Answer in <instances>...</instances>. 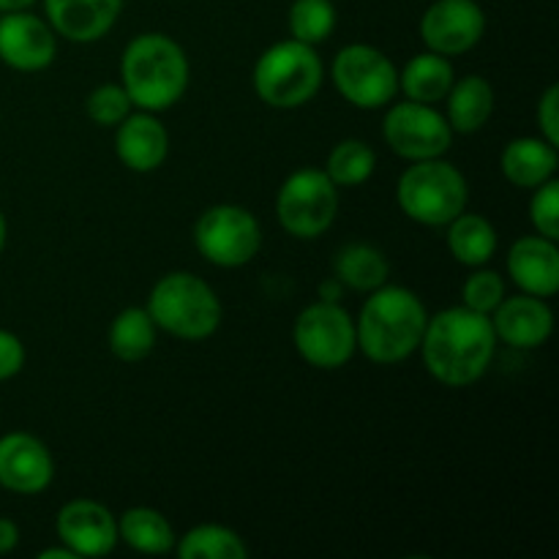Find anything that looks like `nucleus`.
I'll list each match as a JSON object with an SVG mask.
<instances>
[{"label":"nucleus","mask_w":559,"mask_h":559,"mask_svg":"<svg viewBox=\"0 0 559 559\" xmlns=\"http://www.w3.org/2000/svg\"><path fill=\"white\" fill-rule=\"evenodd\" d=\"M497 344L500 342L489 314L467 306H451L429 317L418 349L426 371L440 385L467 388L489 371Z\"/></svg>","instance_id":"nucleus-1"},{"label":"nucleus","mask_w":559,"mask_h":559,"mask_svg":"<svg viewBox=\"0 0 559 559\" xmlns=\"http://www.w3.org/2000/svg\"><path fill=\"white\" fill-rule=\"evenodd\" d=\"M429 311L407 287L382 284L369 293L355 320L358 349L377 366H396L418 353Z\"/></svg>","instance_id":"nucleus-2"},{"label":"nucleus","mask_w":559,"mask_h":559,"mask_svg":"<svg viewBox=\"0 0 559 559\" xmlns=\"http://www.w3.org/2000/svg\"><path fill=\"white\" fill-rule=\"evenodd\" d=\"M191 69L183 47L167 33H140L120 58V85L145 112L175 107L189 91Z\"/></svg>","instance_id":"nucleus-3"},{"label":"nucleus","mask_w":559,"mask_h":559,"mask_svg":"<svg viewBox=\"0 0 559 559\" xmlns=\"http://www.w3.org/2000/svg\"><path fill=\"white\" fill-rule=\"evenodd\" d=\"M147 314L158 331L180 342H205L222 325V300L205 278L186 271H173L158 278L147 298Z\"/></svg>","instance_id":"nucleus-4"},{"label":"nucleus","mask_w":559,"mask_h":559,"mask_svg":"<svg viewBox=\"0 0 559 559\" xmlns=\"http://www.w3.org/2000/svg\"><path fill=\"white\" fill-rule=\"evenodd\" d=\"M396 202L407 218L424 227H448L467 211L469 186L459 167L445 158L409 162L396 183Z\"/></svg>","instance_id":"nucleus-5"},{"label":"nucleus","mask_w":559,"mask_h":559,"mask_svg":"<svg viewBox=\"0 0 559 559\" xmlns=\"http://www.w3.org/2000/svg\"><path fill=\"white\" fill-rule=\"evenodd\" d=\"M325 80L317 47L304 41H276L260 55L254 66V91L267 107L273 109H298L309 104L320 93Z\"/></svg>","instance_id":"nucleus-6"},{"label":"nucleus","mask_w":559,"mask_h":559,"mask_svg":"<svg viewBox=\"0 0 559 559\" xmlns=\"http://www.w3.org/2000/svg\"><path fill=\"white\" fill-rule=\"evenodd\" d=\"M276 216L287 235L298 240L322 238L338 216V186L325 169H295L276 194Z\"/></svg>","instance_id":"nucleus-7"},{"label":"nucleus","mask_w":559,"mask_h":559,"mask_svg":"<svg viewBox=\"0 0 559 559\" xmlns=\"http://www.w3.org/2000/svg\"><path fill=\"white\" fill-rule=\"evenodd\" d=\"M293 344L300 358L314 369H342L358 349L355 320L338 300H317L295 320Z\"/></svg>","instance_id":"nucleus-8"},{"label":"nucleus","mask_w":559,"mask_h":559,"mask_svg":"<svg viewBox=\"0 0 559 559\" xmlns=\"http://www.w3.org/2000/svg\"><path fill=\"white\" fill-rule=\"evenodd\" d=\"M194 246L202 260L216 267H243L260 254L262 227L251 211L218 202L202 211L194 224Z\"/></svg>","instance_id":"nucleus-9"},{"label":"nucleus","mask_w":559,"mask_h":559,"mask_svg":"<svg viewBox=\"0 0 559 559\" xmlns=\"http://www.w3.org/2000/svg\"><path fill=\"white\" fill-rule=\"evenodd\" d=\"M333 87L358 109H382L396 98L399 71L382 49L371 44H347L331 63Z\"/></svg>","instance_id":"nucleus-10"},{"label":"nucleus","mask_w":559,"mask_h":559,"mask_svg":"<svg viewBox=\"0 0 559 559\" xmlns=\"http://www.w3.org/2000/svg\"><path fill=\"white\" fill-rule=\"evenodd\" d=\"M385 145L404 162H426L440 158L451 151L453 129L445 115L435 104L399 102L391 104L382 120Z\"/></svg>","instance_id":"nucleus-11"},{"label":"nucleus","mask_w":559,"mask_h":559,"mask_svg":"<svg viewBox=\"0 0 559 559\" xmlns=\"http://www.w3.org/2000/svg\"><path fill=\"white\" fill-rule=\"evenodd\" d=\"M418 33L429 52L456 58L478 47L486 14L478 0H435L420 16Z\"/></svg>","instance_id":"nucleus-12"},{"label":"nucleus","mask_w":559,"mask_h":559,"mask_svg":"<svg viewBox=\"0 0 559 559\" xmlns=\"http://www.w3.org/2000/svg\"><path fill=\"white\" fill-rule=\"evenodd\" d=\"M58 58V33L44 16L31 14L27 9L5 11L0 16V60L9 69L44 71Z\"/></svg>","instance_id":"nucleus-13"},{"label":"nucleus","mask_w":559,"mask_h":559,"mask_svg":"<svg viewBox=\"0 0 559 559\" xmlns=\"http://www.w3.org/2000/svg\"><path fill=\"white\" fill-rule=\"evenodd\" d=\"M58 540L69 546L76 557H107L112 555L118 538V516L96 500L66 502L55 519Z\"/></svg>","instance_id":"nucleus-14"},{"label":"nucleus","mask_w":559,"mask_h":559,"mask_svg":"<svg viewBox=\"0 0 559 559\" xmlns=\"http://www.w3.org/2000/svg\"><path fill=\"white\" fill-rule=\"evenodd\" d=\"M55 478V459L38 437L11 431L0 437V486L14 495L33 497L49 489Z\"/></svg>","instance_id":"nucleus-15"},{"label":"nucleus","mask_w":559,"mask_h":559,"mask_svg":"<svg viewBox=\"0 0 559 559\" xmlns=\"http://www.w3.org/2000/svg\"><path fill=\"white\" fill-rule=\"evenodd\" d=\"M497 342L513 349H538L555 333V311L546 298L519 293L513 298H502V304L491 311Z\"/></svg>","instance_id":"nucleus-16"},{"label":"nucleus","mask_w":559,"mask_h":559,"mask_svg":"<svg viewBox=\"0 0 559 559\" xmlns=\"http://www.w3.org/2000/svg\"><path fill=\"white\" fill-rule=\"evenodd\" d=\"M115 156L131 173H156L169 156V131L156 112H129L115 126Z\"/></svg>","instance_id":"nucleus-17"},{"label":"nucleus","mask_w":559,"mask_h":559,"mask_svg":"<svg viewBox=\"0 0 559 559\" xmlns=\"http://www.w3.org/2000/svg\"><path fill=\"white\" fill-rule=\"evenodd\" d=\"M126 0H44V20L71 44H93L118 22Z\"/></svg>","instance_id":"nucleus-18"},{"label":"nucleus","mask_w":559,"mask_h":559,"mask_svg":"<svg viewBox=\"0 0 559 559\" xmlns=\"http://www.w3.org/2000/svg\"><path fill=\"white\" fill-rule=\"evenodd\" d=\"M508 276L522 293L535 298H551L559 289V249L557 240L544 235H524L508 251Z\"/></svg>","instance_id":"nucleus-19"},{"label":"nucleus","mask_w":559,"mask_h":559,"mask_svg":"<svg viewBox=\"0 0 559 559\" xmlns=\"http://www.w3.org/2000/svg\"><path fill=\"white\" fill-rule=\"evenodd\" d=\"M502 175L516 189H538L540 183L555 178L559 167L557 147L544 136H519L506 145L500 156Z\"/></svg>","instance_id":"nucleus-20"},{"label":"nucleus","mask_w":559,"mask_h":559,"mask_svg":"<svg viewBox=\"0 0 559 559\" xmlns=\"http://www.w3.org/2000/svg\"><path fill=\"white\" fill-rule=\"evenodd\" d=\"M445 109L453 134H475L495 115V87L480 74L453 80L451 91L445 96Z\"/></svg>","instance_id":"nucleus-21"},{"label":"nucleus","mask_w":559,"mask_h":559,"mask_svg":"<svg viewBox=\"0 0 559 559\" xmlns=\"http://www.w3.org/2000/svg\"><path fill=\"white\" fill-rule=\"evenodd\" d=\"M456 71H453L451 58L437 52H420L399 71V91L404 98L420 104H437L445 102L448 91H451Z\"/></svg>","instance_id":"nucleus-22"},{"label":"nucleus","mask_w":559,"mask_h":559,"mask_svg":"<svg viewBox=\"0 0 559 559\" xmlns=\"http://www.w3.org/2000/svg\"><path fill=\"white\" fill-rule=\"evenodd\" d=\"M118 538L140 555H167L175 549L178 535L162 511L136 506L118 519Z\"/></svg>","instance_id":"nucleus-23"},{"label":"nucleus","mask_w":559,"mask_h":559,"mask_svg":"<svg viewBox=\"0 0 559 559\" xmlns=\"http://www.w3.org/2000/svg\"><path fill=\"white\" fill-rule=\"evenodd\" d=\"M388 273H391V265L385 254L371 243H347L338 249L333 260V278L355 293H374L388 282Z\"/></svg>","instance_id":"nucleus-24"},{"label":"nucleus","mask_w":559,"mask_h":559,"mask_svg":"<svg viewBox=\"0 0 559 559\" xmlns=\"http://www.w3.org/2000/svg\"><path fill=\"white\" fill-rule=\"evenodd\" d=\"M448 249L453 260L467 267H480L495 257L497 251V229L480 213H459L448 224Z\"/></svg>","instance_id":"nucleus-25"},{"label":"nucleus","mask_w":559,"mask_h":559,"mask_svg":"<svg viewBox=\"0 0 559 559\" xmlns=\"http://www.w3.org/2000/svg\"><path fill=\"white\" fill-rule=\"evenodd\" d=\"M158 328L147 309L142 306H129V309L118 311L109 325V349L123 364H140L156 347Z\"/></svg>","instance_id":"nucleus-26"},{"label":"nucleus","mask_w":559,"mask_h":559,"mask_svg":"<svg viewBox=\"0 0 559 559\" xmlns=\"http://www.w3.org/2000/svg\"><path fill=\"white\" fill-rule=\"evenodd\" d=\"M175 555L180 559H246L249 546L235 530L224 524H197L175 540Z\"/></svg>","instance_id":"nucleus-27"},{"label":"nucleus","mask_w":559,"mask_h":559,"mask_svg":"<svg viewBox=\"0 0 559 559\" xmlns=\"http://www.w3.org/2000/svg\"><path fill=\"white\" fill-rule=\"evenodd\" d=\"M377 153L364 140H342L331 147L325 162V175L338 189L364 186L374 175Z\"/></svg>","instance_id":"nucleus-28"},{"label":"nucleus","mask_w":559,"mask_h":559,"mask_svg":"<svg viewBox=\"0 0 559 559\" xmlns=\"http://www.w3.org/2000/svg\"><path fill=\"white\" fill-rule=\"evenodd\" d=\"M287 27L289 38L317 47L336 31V5L333 0H293Z\"/></svg>","instance_id":"nucleus-29"},{"label":"nucleus","mask_w":559,"mask_h":559,"mask_svg":"<svg viewBox=\"0 0 559 559\" xmlns=\"http://www.w3.org/2000/svg\"><path fill=\"white\" fill-rule=\"evenodd\" d=\"M131 107L134 104H131L129 93L123 91V85H115V82L93 87L85 102L87 118L96 126H104V129H115L131 112Z\"/></svg>","instance_id":"nucleus-30"},{"label":"nucleus","mask_w":559,"mask_h":559,"mask_svg":"<svg viewBox=\"0 0 559 559\" xmlns=\"http://www.w3.org/2000/svg\"><path fill=\"white\" fill-rule=\"evenodd\" d=\"M502 298H506V282H502L500 273L484 265L469 273L462 287V306L480 311V314L491 317V311L502 304Z\"/></svg>","instance_id":"nucleus-31"},{"label":"nucleus","mask_w":559,"mask_h":559,"mask_svg":"<svg viewBox=\"0 0 559 559\" xmlns=\"http://www.w3.org/2000/svg\"><path fill=\"white\" fill-rule=\"evenodd\" d=\"M530 222H533L535 233L544 238L559 240V183L555 178L540 183L533 189V200H530Z\"/></svg>","instance_id":"nucleus-32"},{"label":"nucleus","mask_w":559,"mask_h":559,"mask_svg":"<svg viewBox=\"0 0 559 559\" xmlns=\"http://www.w3.org/2000/svg\"><path fill=\"white\" fill-rule=\"evenodd\" d=\"M538 129L549 145L559 147V87L549 85L538 102Z\"/></svg>","instance_id":"nucleus-33"},{"label":"nucleus","mask_w":559,"mask_h":559,"mask_svg":"<svg viewBox=\"0 0 559 559\" xmlns=\"http://www.w3.org/2000/svg\"><path fill=\"white\" fill-rule=\"evenodd\" d=\"M25 358L27 355L22 338L16 333L0 328V382L20 374L22 366H25Z\"/></svg>","instance_id":"nucleus-34"},{"label":"nucleus","mask_w":559,"mask_h":559,"mask_svg":"<svg viewBox=\"0 0 559 559\" xmlns=\"http://www.w3.org/2000/svg\"><path fill=\"white\" fill-rule=\"evenodd\" d=\"M20 546V527L11 519L0 516V555H9Z\"/></svg>","instance_id":"nucleus-35"},{"label":"nucleus","mask_w":559,"mask_h":559,"mask_svg":"<svg viewBox=\"0 0 559 559\" xmlns=\"http://www.w3.org/2000/svg\"><path fill=\"white\" fill-rule=\"evenodd\" d=\"M342 298V284H338V278H331V282H325L320 287V300H338Z\"/></svg>","instance_id":"nucleus-36"},{"label":"nucleus","mask_w":559,"mask_h":559,"mask_svg":"<svg viewBox=\"0 0 559 559\" xmlns=\"http://www.w3.org/2000/svg\"><path fill=\"white\" fill-rule=\"evenodd\" d=\"M38 559H76L74 551L69 549V546H52V549H44L41 555H38Z\"/></svg>","instance_id":"nucleus-37"},{"label":"nucleus","mask_w":559,"mask_h":559,"mask_svg":"<svg viewBox=\"0 0 559 559\" xmlns=\"http://www.w3.org/2000/svg\"><path fill=\"white\" fill-rule=\"evenodd\" d=\"M36 0H0V11H22V9H31Z\"/></svg>","instance_id":"nucleus-38"},{"label":"nucleus","mask_w":559,"mask_h":559,"mask_svg":"<svg viewBox=\"0 0 559 559\" xmlns=\"http://www.w3.org/2000/svg\"><path fill=\"white\" fill-rule=\"evenodd\" d=\"M5 233H9V227H5V216L3 211H0V254H3L5 249Z\"/></svg>","instance_id":"nucleus-39"}]
</instances>
